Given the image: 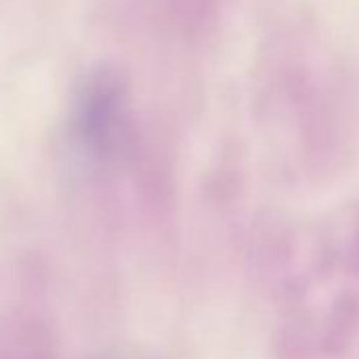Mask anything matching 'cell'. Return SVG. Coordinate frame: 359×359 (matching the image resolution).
<instances>
[{
	"label": "cell",
	"mask_w": 359,
	"mask_h": 359,
	"mask_svg": "<svg viewBox=\"0 0 359 359\" xmlns=\"http://www.w3.org/2000/svg\"><path fill=\"white\" fill-rule=\"evenodd\" d=\"M118 110H121L118 85L108 74L93 76L85 85L76 104V125L81 135L91 144L104 142L110 135L112 127L116 125Z\"/></svg>",
	"instance_id": "6da1fadb"
}]
</instances>
